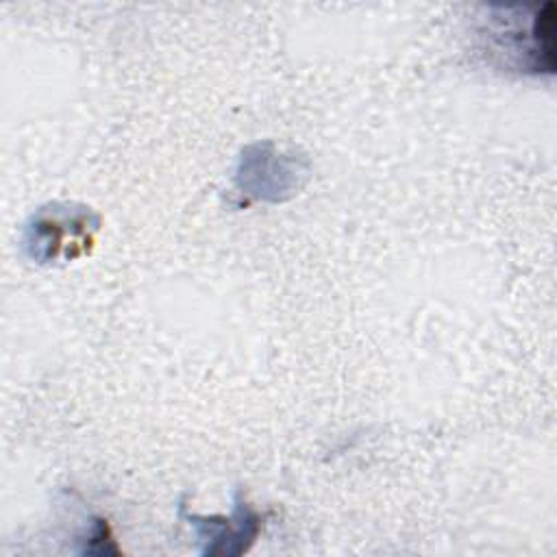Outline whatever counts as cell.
<instances>
[{
	"label": "cell",
	"mask_w": 557,
	"mask_h": 557,
	"mask_svg": "<svg viewBox=\"0 0 557 557\" xmlns=\"http://www.w3.org/2000/svg\"><path fill=\"white\" fill-rule=\"evenodd\" d=\"M487 17V52L505 57L522 74H555V2L533 7H492Z\"/></svg>",
	"instance_id": "obj_1"
},
{
	"label": "cell",
	"mask_w": 557,
	"mask_h": 557,
	"mask_svg": "<svg viewBox=\"0 0 557 557\" xmlns=\"http://www.w3.org/2000/svg\"><path fill=\"white\" fill-rule=\"evenodd\" d=\"M100 218L83 205L50 202L30 215L24 228V250L37 263L72 261L94 246Z\"/></svg>",
	"instance_id": "obj_2"
},
{
	"label": "cell",
	"mask_w": 557,
	"mask_h": 557,
	"mask_svg": "<svg viewBox=\"0 0 557 557\" xmlns=\"http://www.w3.org/2000/svg\"><path fill=\"white\" fill-rule=\"evenodd\" d=\"M181 516L189 520L196 531L198 542H202V555H239L248 550L261 529V516L242 498V492L235 494L231 518L224 516Z\"/></svg>",
	"instance_id": "obj_3"
}]
</instances>
